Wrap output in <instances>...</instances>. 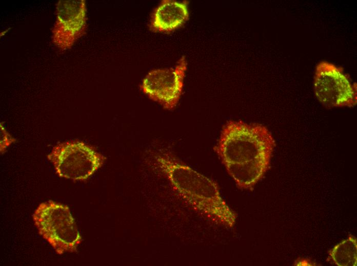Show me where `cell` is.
<instances>
[{
    "label": "cell",
    "mask_w": 357,
    "mask_h": 266,
    "mask_svg": "<svg viewBox=\"0 0 357 266\" xmlns=\"http://www.w3.org/2000/svg\"><path fill=\"white\" fill-rule=\"evenodd\" d=\"M357 244L356 238L349 236L347 239L334 246L330 251L333 262L339 266L356 265Z\"/></svg>",
    "instance_id": "obj_10"
},
{
    "label": "cell",
    "mask_w": 357,
    "mask_h": 266,
    "mask_svg": "<svg viewBox=\"0 0 357 266\" xmlns=\"http://www.w3.org/2000/svg\"><path fill=\"white\" fill-rule=\"evenodd\" d=\"M271 158L265 157L243 163L225 165L228 173L242 189H250L263 176L269 168Z\"/></svg>",
    "instance_id": "obj_9"
},
{
    "label": "cell",
    "mask_w": 357,
    "mask_h": 266,
    "mask_svg": "<svg viewBox=\"0 0 357 266\" xmlns=\"http://www.w3.org/2000/svg\"><path fill=\"white\" fill-rule=\"evenodd\" d=\"M56 174L73 181H84L103 164L105 158L92 147L80 141L56 144L47 156Z\"/></svg>",
    "instance_id": "obj_4"
},
{
    "label": "cell",
    "mask_w": 357,
    "mask_h": 266,
    "mask_svg": "<svg viewBox=\"0 0 357 266\" xmlns=\"http://www.w3.org/2000/svg\"><path fill=\"white\" fill-rule=\"evenodd\" d=\"M188 17L186 2L165 0L154 13L151 28L155 31L170 32L182 26Z\"/></svg>",
    "instance_id": "obj_8"
},
{
    "label": "cell",
    "mask_w": 357,
    "mask_h": 266,
    "mask_svg": "<svg viewBox=\"0 0 357 266\" xmlns=\"http://www.w3.org/2000/svg\"><path fill=\"white\" fill-rule=\"evenodd\" d=\"M1 152L3 153L6 149L15 141V139L10 137L2 123L1 124Z\"/></svg>",
    "instance_id": "obj_11"
},
{
    "label": "cell",
    "mask_w": 357,
    "mask_h": 266,
    "mask_svg": "<svg viewBox=\"0 0 357 266\" xmlns=\"http://www.w3.org/2000/svg\"><path fill=\"white\" fill-rule=\"evenodd\" d=\"M155 159L160 171L186 203L218 224L233 226L236 215L222 197L215 182L167 154Z\"/></svg>",
    "instance_id": "obj_1"
},
{
    "label": "cell",
    "mask_w": 357,
    "mask_h": 266,
    "mask_svg": "<svg viewBox=\"0 0 357 266\" xmlns=\"http://www.w3.org/2000/svg\"><path fill=\"white\" fill-rule=\"evenodd\" d=\"M32 217L39 234L57 254L77 251L82 236L68 206L53 201L42 203Z\"/></svg>",
    "instance_id": "obj_3"
},
{
    "label": "cell",
    "mask_w": 357,
    "mask_h": 266,
    "mask_svg": "<svg viewBox=\"0 0 357 266\" xmlns=\"http://www.w3.org/2000/svg\"><path fill=\"white\" fill-rule=\"evenodd\" d=\"M52 41L61 50L70 49L84 33L86 7L84 0H61L56 4Z\"/></svg>",
    "instance_id": "obj_7"
},
{
    "label": "cell",
    "mask_w": 357,
    "mask_h": 266,
    "mask_svg": "<svg viewBox=\"0 0 357 266\" xmlns=\"http://www.w3.org/2000/svg\"><path fill=\"white\" fill-rule=\"evenodd\" d=\"M275 145L265 126L231 120L223 126L214 150L225 165L271 158Z\"/></svg>",
    "instance_id": "obj_2"
},
{
    "label": "cell",
    "mask_w": 357,
    "mask_h": 266,
    "mask_svg": "<svg viewBox=\"0 0 357 266\" xmlns=\"http://www.w3.org/2000/svg\"><path fill=\"white\" fill-rule=\"evenodd\" d=\"M187 65L183 56L174 67L151 71L143 79L141 85L142 91L164 107L173 109L182 93Z\"/></svg>",
    "instance_id": "obj_6"
},
{
    "label": "cell",
    "mask_w": 357,
    "mask_h": 266,
    "mask_svg": "<svg viewBox=\"0 0 357 266\" xmlns=\"http://www.w3.org/2000/svg\"><path fill=\"white\" fill-rule=\"evenodd\" d=\"M314 90L319 101L329 108L351 107L356 104V85L352 84L343 69L322 61L316 66Z\"/></svg>",
    "instance_id": "obj_5"
}]
</instances>
